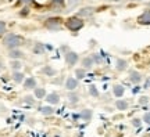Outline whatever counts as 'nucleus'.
Returning <instances> with one entry per match:
<instances>
[{"label": "nucleus", "mask_w": 150, "mask_h": 137, "mask_svg": "<svg viewBox=\"0 0 150 137\" xmlns=\"http://www.w3.org/2000/svg\"><path fill=\"white\" fill-rule=\"evenodd\" d=\"M3 44L4 47H7L8 50H13V48H18L20 46L24 44V37L17 35V33H7L4 37H3Z\"/></svg>", "instance_id": "obj_1"}, {"label": "nucleus", "mask_w": 150, "mask_h": 137, "mask_svg": "<svg viewBox=\"0 0 150 137\" xmlns=\"http://www.w3.org/2000/svg\"><path fill=\"white\" fill-rule=\"evenodd\" d=\"M85 25V21L79 18V17H70L67 21H65V27L68 28L71 32H78L81 31Z\"/></svg>", "instance_id": "obj_2"}, {"label": "nucleus", "mask_w": 150, "mask_h": 137, "mask_svg": "<svg viewBox=\"0 0 150 137\" xmlns=\"http://www.w3.org/2000/svg\"><path fill=\"white\" fill-rule=\"evenodd\" d=\"M45 27L47 28L49 31L57 32V31L61 29V27H63V20L59 18V17H52V18H47L46 22H45Z\"/></svg>", "instance_id": "obj_3"}, {"label": "nucleus", "mask_w": 150, "mask_h": 137, "mask_svg": "<svg viewBox=\"0 0 150 137\" xmlns=\"http://www.w3.org/2000/svg\"><path fill=\"white\" fill-rule=\"evenodd\" d=\"M64 60L68 67H74L75 64L79 61V56H78V53H75V51H67L64 54Z\"/></svg>", "instance_id": "obj_4"}, {"label": "nucleus", "mask_w": 150, "mask_h": 137, "mask_svg": "<svg viewBox=\"0 0 150 137\" xmlns=\"http://www.w3.org/2000/svg\"><path fill=\"white\" fill-rule=\"evenodd\" d=\"M64 87L68 90V91H74V90H76L79 87V80L76 79V78L70 76V78H67V80H65Z\"/></svg>", "instance_id": "obj_5"}, {"label": "nucleus", "mask_w": 150, "mask_h": 137, "mask_svg": "<svg viewBox=\"0 0 150 137\" xmlns=\"http://www.w3.org/2000/svg\"><path fill=\"white\" fill-rule=\"evenodd\" d=\"M95 14V7H83V8H81L79 11H78V17L79 18H89V17H92Z\"/></svg>", "instance_id": "obj_6"}, {"label": "nucleus", "mask_w": 150, "mask_h": 137, "mask_svg": "<svg viewBox=\"0 0 150 137\" xmlns=\"http://www.w3.org/2000/svg\"><path fill=\"white\" fill-rule=\"evenodd\" d=\"M138 24L139 25H150V10H145L138 17Z\"/></svg>", "instance_id": "obj_7"}, {"label": "nucleus", "mask_w": 150, "mask_h": 137, "mask_svg": "<svg viewBox=\"0 0 150 137\" xmlns=\"http://www.w3.org/2000/svg\"><path fill=\"white\" fill-rule=\"evenodd\" d=\"M45 100L47 101L50 105H56V104H59L60 103V96L57 94V93H49V94H46V97H45Z\"/></svg>", "instance_id": "obj_8"}, {"label": "nucleus", "mask_w": 150, "mask_h": 137, "mask_svg": "<svg viewBox=\"0 0 150 137\" xmlns=\"http://www.w3.org/2000/svg\"><path fill=\"white\" fill-rule=\"evenodd\" d=\"M24 87H25V89H35V87H38L36 79H35L33 76H29L27 79H24Z\"/></svg>", "instance_id": "obj_9"}, {"label": "nucleus", "mask_w": 150, "mask_h": 137, "mask_svg": "<svg viewBox=\"0 0 150 137\" xmlns=\"http://www.w3.org/2000/svg\"><path fill=\"white\" fill-rule=\"evenodd\" d=\"M129 80H131L132 83L138 84L142 82V75H140L138 71H131V72H129Z\"/></svg>", "instance_id": "obj_10"}, {"label": "nucleus", "mask_w": 150, "mask_h": 137, "mask_svg": "<svg viewBox=\"0 0 150 137\" xmlns=\"http://www.w3.org/2000/svg\"><path fill=\"white\" fill-rule=\"evenodd\" d=\"M93 65H95V63H93V58H92V56H88V57H85L83 60H82V68H85L86 71L92 69V68H93Z\"/></svg>", "instance_id": "obj_11"}, {"label": "nucleus", "mask_w": 150, "mask_h": 137, "mask_svg": "<svg viewBox=\"0 0 150 137\" xmlns=\"http://www.w3.org/2000/svg\"><path fill=\"white\" fill-rule=\"evenodd\" d=\"M124 93H125V89H124L122 84H114V86H112V94L115 96L117 98L122 97Z\"/></svg>", "instance_id": "obj_12"}, {"label": "nucleus", "mask_w": 150, "mask_h": 137, "mask_svg": "<svg viewBox=\"0 0 150 137\" xmlns=\"http://www.w3.org/2000/svg\"><path fill=\"white\" fill-rule=\"evenodd\" d=\"M127 68H128V63H127V60L118 58V60H117V65H115V69H117L118 72H122V71H125Z\"/></svg>", "instance_id": "obj_13"}, {"label": "nucleus", "mask_w": 150, "mask_h": 137, "mask_svg": "<svg viewBox=\"0 0 150 137\" xmlns=\"http://www.w3.org/2000/svg\"><path fill=\"white\" fill-rule=\"evenodd\" d=\"M8 57L11 60H20V58L24 57V53H22L21 50H18V48H13V50H10V53H8Z\"/></svg>", "instance_id": "obj_14"}, {"label": "nucleus", "mask_w": 150, "mask_h": 137, "mask_svg": "<svg viewBox=\"0 0 150 137\" xmlns=\"http://www.w3.org/2000/svg\"><path fill=\"white\" fill-rule=\"evenodd\" d=\"M13 79H14L16 83H22L24 79H25V75L22 74V72H20V71H14V74H13Z\"/></svg>", "instance_id": "obj_15"}, {"label": "nucleus", "mask_w": 150, "mask_h": 137, "mask_svg": "<svg viewBox=\"0 0 150 137\" xmlns=\"http://www.w3.org/2000/svg\"><path fill=\"white\" fill-rule=\"evenodd\" d=\"M115 107H117V110H120V111L128 110V101H125V100H117V101H115Z\"/></svg>", "instance_id": "obj_16"}, {"label": "nucleus", "mask_w": 150, "mask_h": 137, "mask_svg": "<svg viewBox=\"0 0 150 137\" xmlns=\"http://www.w3.org/2000/svg\"><path fill=\"white\" fill-rule=\"evenodd\" d=\"M39 111H40V114H43V115H52V114H54V110H53V107L52 105L40 107Z\"/></svg>", "instance_id": "obj_17"}, {"label": "nucleus", "mask_w": 150, "mask_h": 137, "mask_svg": "<svg viewBox=\"0 0 150 137\" xmlns=\"http://www.w3.org/2000/svg\"><path fill=\"white\" fill-rule=\"evenodd\" d=\"M35 97L36 98H45L46 97V90L43 89V87H35Z\"/></svg>", "instance_id": "obj_18"}, {"label": "nucleus", "mask_w": 150, "mask_h": 137, "mask_svg": "<svg viewBox=\"0 0 150 137\" xmlns=\"http://www.w3.org/2000/svg\"><path fill=\"white\" fill-rule=\"evenodd\" d=\"M68 101H70L71 104H78L79 103V96L74 93V91H70L68 93Z\"/></svg>", "instance_id": "obj_19"}, {"label": "nucleus", "mask_w": 150, "mask_h": 137, "mask_svg": "<svg viewBox=\"0 0 150 137\" xmlns=\"http://www.w3.org/2000/svg\"><path fill=\"white\" fill-rule=\"evenodd\" d=\"M92 115H93L92 110H83L82 112H81V118H82L83 121H91V119H92Z\"/></svg>", "instance_id": "obj_20"}, {"label": "nucleus", "mask_w": 150, "mask_h": 137, "mask_svg": "<svg viewBox=\"0 0 150 137\" xmlns=\"http://www.w3.org/2000/svg\"><path fill=\"white\" fill-rule=\"evenodd\" d=\"M86 76V69L85 68H78L75 69V78L79 80V79H83Z\"/></svg>", "instance_id": "obj_21"}, {"label": "nucleus", "mask_w": 150, "mask_h": 137, "mask_svg": "<svg viewBox=\"0 0 150 137\" xmlns=\"http://www.w3.org/2000/svg\"><path fill=\"white\" fill-rule=\"evenodd\" d=\"M42 72H43V74H46V75H47V76H54L57 71H56V69H54V68H52L50 65H46V67H45V68L42 69Z\"/></svg>", "instance_id": "obj_22"}, {"label": "nucleus", "mask_w": 150, "mask_h": 137, "mask_svg": "<svg viewBox=\"0 0 150 137\" xmlns=\"http://www.w3.org/2000/svg\"><path fill=\"white\" fill-rule=\"evenodd\" d=\"M33 53L38 54V56L43 54L45 53V46H43L42 43H36V44H35V47H33Z\"/></svg>", "instance_id": "obj_23"}, {"label": "nucleus", "mask_w": 150, "mask_h": 137, "mask_svg": "<svg viewBox=\"0 0 150 137\" xmlns=\"http://www.w3.org/2000/svg\"><path fill=\"white\" fill-rule=\"evenodd\" d=\"M10 67H11V69L13 71H20L21 69V67H22V64L18 61V60H13L11 61V64H10Z\"/></svg>", "instance_id": "obj_24"}, {"label": "nucleus", "mask_w": 150, "mask_h": 137, "mask_svg": "<svg viewBox=\"0 0 150 137\" xmlns=\"http://www.w3.org/2000/svg\"><path fill=\"white\" fill-rule=\"evenodd\" d=\"M92 58H93V63H96L97 65H100V64H103V58L100 54H92Z\"/></svg>", "instance_id": "obj_25"}, {"label": "nucleus", "mask_w": 150, "mask_h": 137, "mask_svg": "<svg viewBox=\"0 0 150 137\" xmlns=\"http://www.w3.org/2000/svg\"><path fill=\"white\" fill-rule=\"evenodd\" d=\"M7 32V25L4 21H0V37H3Z\"/></svg>", "instance_id": "obj_26"}, {"label": "nucleus", "mask_w": 150, "mask_h": 137, "mask_svg": "<svg viewBox=\"0 0 150 137\" xmlns=\"http://www.w3.org/2000/svg\"><path fill=\"white\" fill-rule=\"evenodd\" d=\"M82 0H68V8H75L76 6L81 4Z\"/></svg>", "instance_id": "obj_27"}, {"label": "nucleus", "mask_w": 150, "mask_h": 137, "mask_svg": "<svg viewBox=\"0 0 150 137\" xmlns=\"http://www.w3.org/2000/svg\"><path fill=\"white\" fill-rule=\"evenodd\" d=\"M89 93L92 97H99V90L96 89V86H89Z\"/></svg>", "instance_id": "obj_28"}, {"label": "nucleus", "mask_w": 150, "mask_h": 137, "mask_svg": "<svg viewBox=\"0 0 150 137\" xmlns=\"http://www.w3.org/2000/svg\"><path fill=\"white\" fill-rule=\"evenodd\" d=\"M65 3V0H52V4L56 7H63Z\"/></svg>", "instance_id": "obj_29"}, {"label": "nucleus", "mask_w": 150, "mask_h": 137, "mask_svg": "<svg viewBox=\"0 0 150 137\" xmlns=\"http://www.w3.org/2000/svg\"><path fill=\"white\" fill-rule=\"evenodd\" d=\"M147 103H149V97L143 96V97H140L139 98V104H142V105H145V104H147Z\"/></svg>", "instance_id": "obj_30"}, {"label": "nucleus", "mask_w": 150, "mask_h": 137, "mask_svg": "<svg viewBox=\"0 0 150 137\" xmlns=\"http://www.w3.org/2000/svg\"><path fill=\"white\" fill-rule=\"evenodd\" d=\"M143 121H145L146 123H149V125H150V112H146L145 115H143Z\"/></svg>", "instance_id": "obj_31"}, {"label": "nucleus", "mask_w": 150, "mask_h": 137, "mask_svg": "<svg viewBox=\"0 0 150 137\" xmlns=\"http://www.w3.org/2000/svg\"><path fill=\"white\" fill-rule=\"evenodd\" d=\"M132 125H134L135 127H139L140 126V119H136V118L132 119Z\"/></svg>", "instance_id": "obj_32"}, {"label": "nucleus", "mask_w": 150, "mask_h": 137, "mask_svg": "<svg viewBox=\"0 0 150 137\" xmlns=\"http://www.w3.org/2000/svg\"><path fill=\"white\" fill-rule=\"evenodd\" d=\"M25 103H28V104H31V105H32V104H33V98L31 97V96H27V97H25Z\"/></svg>", "instance_id": "obj_33"}, {"label": "nucleus", "mask_w": 150, "mask_h": 137, "mask_svg": "<svg viewBox=\"0 0 150 137\" xmlns=\"http://www.w3.org/2000/svg\"><path fill=\"white\" fill-rule=\"evenodd\" d=\"M145 89H150V76L146 79V83H145Z\"/></svg>", "instance_id": "obj_34"}, {"label": "nucleus", "mask_w": 150, "mask_h": 137, "mask_svg": "<svg viewBox=\"0 0 150 137\" xmlns=\"http://www.w3.org/2000/svg\"><path fill=\"white\" fill-rule=\"evenodd\" d=\"M21 3H25V4H29V3H33V0H20Z\"/></svg>", "instance_id": "obj_35"}, {"label": "nucleus", "mask_w": 150, "mask_h": 137, "mask_svg": "<svg viewBox=\"0 0 150 137\" xmlns=\"http://www.w3.org/2000/svg\"><path fill=\"white\" fill-rule=\"evenodd\" d=\"M104 1H124V0H104Z\"/></svg>", "instance_id": "obj_36"}, {"label": "nucleus", "mask_w": 150, "mask_h": 137, "mask_svg": "<svg viewBox=\"0 0 150 137\" xmlns=\"http://www.w3.org/2000/svg\"><path fill=\"white\" fill-rule=\"evenodd\" d=\"M3 69V63H0V71Z\"/></svg>", "instance_id": "obj_37"}]
</instances>
